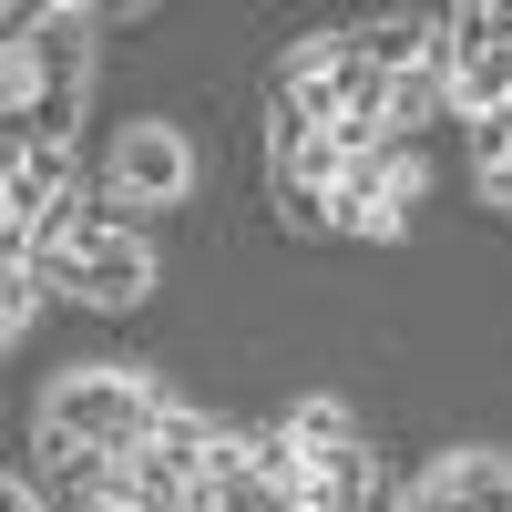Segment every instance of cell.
Listing matches in <instances>:
<instances>
[{
  "mask_svg": "<svg viewBox=\"0 0 512 512\" xmlns=\"http://www.w3.org/2000/svg\"><path fill=\"white\" fill-rule=\"evenodd\" d=\"M164 410H175V390H164L144 359H72V369L41 379L31 441H41V461H52L82 502H103L113 461H134L164 431Z\"/></svg>",
  "mask_w": 512,
  "mask_h": 512,
  "instance_id": "obj_1",
  "label": "cell"
},
{
  "mask_svg": "<svg viewBox=\"0 0 512 512\" xmlns=\"http://www.w3.org/2000/svg\"><path fill=\"white\" fill-rule=\"evenodd\" d=\"M103 11L82 0H21L11 11V52H0V123L11 144H72L82 103H93V52H103Z\"/></svg>",
  "mask_w": 512,
  "mask_h": 512,
  "instance_id": "obj_2",
  "label": "cell"
},
{
  "mask_svg": "<svg viewBox=\"0 0 512 512\" xmlns=\"http://www.w3.org/2000/svg\"><path fill=\"white\" fill-rule=\"evenodd\" d=\"M267 103L277 113H308L318 134H338L349 154H379V144H400L390 134V103H400V82L379 72L359 52V31L338 21V31H297L287 52H277V82H267Z\"/></svg>",
  "mask_w": 512,
  "mask_h": 512,
  "instance_id": "obj_3",
  "label": "cell"
},
{
  "mask_svg": "<svg viewBox=\"0 0 512 512\" xmlns=\"http://www.w3.org/2000/svg\"><path fill=\"white\" fill-rule=\"evenodd\" d=\"M41 277H52L72 308H93V318H134L154 297V246H144L134 216H113V205L93 195L52 246H41Z\"/></svg>",
  "mask_w": 512,
  "mask_h": 512,
  "instance_id": "obj_4",
  "label": "cell"
},
{
  "mask_svg": "<svg viewBox=\"0 0 512 512\" xmlns=\"http://www.w3.org/2000/svg\"><path fill=\"white\" fill-rule=\"evenodd\" d=\"M93 195L113 205V216H134V226H144V216H164V205H185V195H195V134H185V123H164V113L113 123Z\"/></svg>",
  "mask_w": 512,
  "mask_h": 512,
  "instance_id": "obj_5",
  "label": "cell"
},
{
  "mask_svg": "<svg viewBox=\"0 0 512 512\" xmlns=\"http://www.w3.org/2000/svg\"><path fill=\"white\" fill-rule=\"evenodd\" d=\"M82 205L93 195H82L72 144H0V246L11 256H41Z\"/></svg>",
  "mask_w": 512,
  "mask_h": 512,
  "instance_id": "obj_6",
  "label": "cell"
},
{
  "mask_svg": "<svg viewBox=\"0 0 512 512\" xmlns=\"http://www.w3.org/2000/svg\"><path fill=\"white\" fill-rule=\"evenodd\" d=\"M420 195H431V164H420V144H379V154H359L349 175H338V195H328V236L400 246Z\"/></svg>",
  "mask_w": 512,
  "mask_h": 512,
  "instance_id": "obj_7",
  "label": "cell"
},
{
  "mask_svg": "<svg viewBox=\"0 0 512 512\" xmlns=\"http://www.w3.org/2000/svg\"><path fill=\"white\" fill-rule=\"evenodd\" d=\"M205 492H216V512H308V472H297V451L277 441V420L267 431H226Z\"/></svg>",
  "mask_w": 512,
  "mask_h": 512,
  "instance_id": "obj_8",
  "label": "cell"
},
{
  "mask_svg": "<svg viewBox=\"0 0 512 512\" xmlns=\"http://www.w3.org/2000/svg\"><path fill=\"white\" fill-rule=\"evenodd\" d=\"M277 441L297 451V472H308V492L318 482H349V472H369V431H359V410L338 400V390H308V400H287L277 410Z\"/></svg>",
  "mask_w": 512,
  "mask_h": 512,
  "instance_id": "obj_9",
  "label": "cell"
},
{
  "mask_svg": "<svg viewBox=\"0 0 512 512\" xmlns=\"http://www.w3.org/2000/svg\"><path fill=\"white\" fill-rule=\"evenodd\" d=\"M400 512H512V451H492V441L441 451L420 482H400Z\"/></svg>",
  "mask_w": 512,
  "mask_h": 512,
  "instance_id": "obj_10",
  "label": "cell"
},
{
  "mask_svg": "<svg viewBox=\"0 0 512 512\" xmlns=\"http://www.w3.org/2000/svg\"><path fill=\"white\" fill-rule=\"evenodd\" d=\"M41 287H52V277H41V256H11V246H0V338H11V349H21L31 318H41Z\"/></svg>",
  "mask_w": 512,
  "mask_h": 512,
  "instance_id": "obj_11",
  "label": "cell"
},
{
  "mask_svg": "<svg viewBox=\"0 0 512 512\" xmlns=\"http://www.w3.org/2000/svg\"><path fill=\"white\" fill-rule=\"evenodd\" d=\"M0 512H52V502L31 492V472H11V482H0Z\"/></svg>",
  "mask_w": 512,
  "mask_h": 512,
  "instance_id": "obj_12",
  "label": "cell"
}]
</instances>
